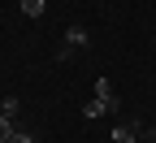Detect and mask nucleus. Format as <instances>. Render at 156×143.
Masks as SVG:
<instances>
[{
  "instance_id": "nucleus-1",
  "label": "nucleus",
  "mask_w": 156,
  "mask_h": 143,
  "mask_svg": "<svg viewBox=\"0 0 156 143\" xmlns=\"http://www.w3.org/2000/svg\"><path fill=\"white\" fill-rule=\"evenodd\" d=\"M95 100H104V104L108 109H122V95H117V87L108 83V78L100 74V78H95Z\"/></svg>"
},
{
  "instance_id": "nucleus-2",
  "label": "nucleus",
  "mask_w": 156,
  "mask_h": 143,
  "mask_svg": "<svg viewBox=\"0 0 156 143\" xmlns=\"http://www.w3.org/2000/svg\"><path fill=\"white\" fill-rule=\"evenodd\" d=\"M139 139V121H117L113 126V143H134Z\"/></svg>"
},
{
  "instance_id": "nucleus-3",
  "label": "nucleus",
  "mask_w": 156,
  "mask_h": 143,
  "mask_svg": "<svg viewBox=\"0 0 156 143\" xmlns=\"http://www.w3.org/2000/svg\"><path fill=\"white\" fill-rule=\"evenodd\" d=\"M65 44H69L74 52H78V48H87V30H83V26H69V30H65Z\"/></svg>"
},
{
  "instance_id": "nucleus-4",
  "label": "nucleus",
  "mask_w": 156,
  "mask_h": 143,
  "mask_svg": "<svg viewBox=\"0 0 156 143\" xmlns=\"http://www.w3.org/2000/svg\"><path fill=\"white\" fill-rule=\"evenodd\" d=\"M108 113H113V109L104 104V100H91V104L83 109V117H91V121H95V117H108Z\"/></svg>"
},
{
  "instance_id": "nucleus-5",
  "label": "nucleus",
  "mask_w": 156,
  "mask_h": 143,
  "mask_svg": "<svg viewBox=\"0 0 156 143\" xmlns=\"http://www.w3.org/2000/svg\"><path fill=\"white\" fill-rule=\"evenodd\" d=\"M44 9H48V0H22V13L26 17H44Z\"/></svg>"
},
{
  "instance_id": "nucleus-6",
  "label": "nucleus",
  "mask_w": 156,
  "mask_h": 143,
  "mask_svg": "<svg viewBox=\"0 0 156 143\" xmlns=\"http://www.w3.org/2000/svg\"><path fill=\"white\" fill-rule=\"evenodd\" d=\"M17 109H22V104H17L13 95H5V100H0V113H5V117H17Z\"/></svg>"
},
{
  "instance_id": "nucleus-7",
  "label": "nucleus",
  "mask_w": 156,
  "mask_h": 143,
  "mask_svg": "<svg viewBox=\"0 0 156 143\" xmlns=\"http://www.w3.org/2000/svg\"><path fill=\"white\" fill-rule=\"evenodd\" d=\"M9 134H13V117L0 113V143H9Z\"/></svg>"
},
{
  "instance_id": "nucleus-8",
  "label": "nucleus",
  "mask_w": 156,
  "mask_h": 143,
  "mask_svg": "<svg viewBox=\"0 0 156 143\" xmlns=\"http://www.w3.org/2000/svg\"><path fill=\"white\" fill-rule=\"evenodd\" d=\"M9 143H35V139H30L26 130H13V134H9Z\"/></svg>"
}]
</instances>
